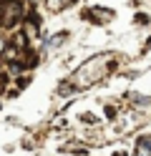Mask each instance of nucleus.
<instances>
[{
  "instance_id": "nucleus-1",
  "label": "nucleus",
  "mask_w": 151,
  "mask_h": 156,
  "mask_svg": "<svg viewBox=\"0 0 151 156\" xmlns=\"http://www.w3.org/2000/svg\"><path fill=\"white\" fill-rule=\"evenodd\" d=\"M83 18H88V20H93L96 25H101L103 20H108V18H113V13L106 10V8H91V10L83 13Z\"/></svg>"
},
{
  "instance_id": "nucleus-2",
  "label": "nucleus",
  "mask_w": 151,
  "mask_h": 156,
  "mask_svg": "<svg viewBox=\"0 0 151 156\" xmlns=\"http://www.w3.org/2000/svg\"><path fill=\"white\" fill-rule=\"evenodd\" d=\"M63 41H68V33H66V30H60V33H56V35H50V38H48L45 48L56 51V48H60V43H63Z\"/></svg>"
},
{
  "instance_id": "nucleus-3",
  "label": "nucleus",
  "mask_w": 151,
  "mask_h": 156,
  "mask_svg": "<svg viewBox=\"0 0 151 156\" xmlns=\"http://www.w3.org/2000/svg\"><path fill=\"white\" fill-rule=\"evenodd\" d=\"M128 98L134 101V103H138L136 108H146V106H151V98H146V96H136V93H128Z\"/></svg>"
},
{
  "instance_id": "nucleus-4",
  "label": "nucleus",
  "mask_w": 151,
  "mask_h": 156,
  "mask_svg": "<svg viewBox=\"0 0 151 156\" xmlns=\"http://www.w3.org/2000/svg\"><path fill=\"white\" fill-rule=\"evenodd\" d=\"M136 146H138L144 154H151V136H141V139L136 141Z\"/></svg>"
},
{
  "instance_id": "nucleus-5",
  "label": "nucleus",
  "mask_w": 151,
  "mask_h": 156,
  "mask_svg": "<svg viewBox=\"0 0 151 156\" xmlns=\"http://www.w3.org/2000/svg\"><path fill=\"white\" fill-rule=\"evenodd\" d=\"M73 91H76V86H73V83H60V88H58L60 96H70Z\"/></svg>"
},
{
  "instance_id": "nucleus-6",
  "label": "nucleus",
  "mask_w": 151,
  "mask_h": 156,
  "mask_svg": "<svg viewBox=\"0 0 151 156\" xmlns=\"http://www.w3.org/2000/svg\"><path fill=\"white\" fill-rule=\"evenodd\" d=\"M134 20H136L138 25H144V23H149V15H146V13H138V15L134 18Z\"/></svg>"
},
{
  "instance_id": "nucleus-7",
  "label": "nucleus",
  "mask_w": 151,
  "mask_h": 156,
  "mask_svg": "<svg viewBox=\"0 0 151 156\" xmlns=\"http://www.w3.org/2000/svg\"><path fill=\"white\" fill-rule=\"evenodd\" d=\"M103 111H106V116H108V119H113V116H116V108H113V106H106Z\"/></svg>"
},
{
  "instance_id": "nucleus-8",
  "label": "nucleus",
  "mask_w": 151,
  "mask_h": 156,
  "mask_svg": "<svg viewBox=\"0 0 151 156\" xmlns=\"http://www.w3.org/2000/svg\"><path fill=\"white\" fill-rule=\"evenodd\" d=\"M28 83H30V76H28V78H18V86H20V88H25Z\"/></svg>"
},
{
  "instance_id": "nucleus-9",
  "label": "nucleus",
  "mask_w": 151,
  "mask_h": 156,
  "mask_svg": "<svg viewBox=\"0 0 151 156\" xmlns=\"http://www.w3.org/2000/svg\"><path fill=\"white\" fill-rule=\"evenodd\" d=\"M83 121H88V123H96V119H93L91 113H83Z\"/></svg>"
},
{
  "instance_id": "nucleus-10",
  "label": "nucleus",
  "mask_w": 151,
  "mask_h": 156,
  "mask_svg": "<svg viewBox=\"0 0 151 156\" xmlns=\"http://www.w3.org/2000/svg\"><path fill=\"white\" fill-rule=\"evenodd\" d=\"M73 3H78V0H63L60 5H63V8H68V5H73Z\"/></svg>"
}]
</instances>
